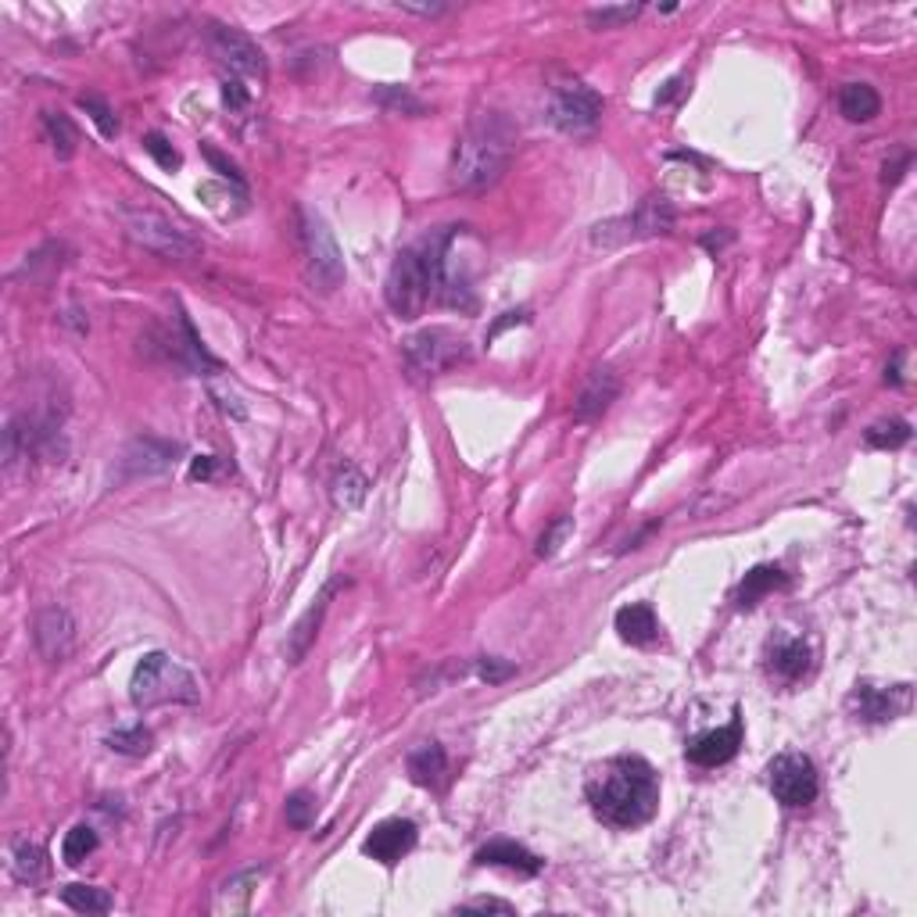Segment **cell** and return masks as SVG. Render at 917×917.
<instances>
[{
	"instance_id": "1",
	"label": "cell",
	"mask_w": 917,
	"mask_h": 917,
	"mask_svg": "<svg viewBox=\"0 0 917 917\" xmlns=\"http://www.w3.org/2000/svg\"><path fill=\"white\" fill-rule=\"evenodd\" d=\"M585 799L602 825L635 831L649 825L659 810V775L649 760H641L635 752L609 756L588 775Z\"/></svg>"
},
{
	"instance_id": "2",
	"label": "cell",
	"mask_w": 917,
	"mask_h": 917,
	"mask_svg": "<svg viewBox=\"0 0 917 917\" xmlns=\"http://www.w3.org/2000/svg\"><path fill=\"white\" fill-rule=\"evenodd\" d=\"M512 151H517V130L498 111H480L466 122L462 137L452 151V183L462 195H480L506 176Z\"/></svg>"
},
{
	"instance_id": "3",
	"label": "cell",
	"mask_w": 917,
	"mask_h": 917,
	"mask_svg": "<svg viewBox=\"0 0 917 917\" xmlns=\"http://www.w3.org/2000/svg\"><path fill=\"white\" fill-rule=\"evenodd\" d=\"M456 233L459 227H441L398 251V259L391 262V272H388V283H383L388 309L398 319H420L427 312V305L438 301L445 251Z\"/></svg>"
},
{
	"instance_id": "4",
	"label": "cell",
	"mask_w": 917,
	"mask_h": 917,
	"mask_svg": "<svg viewBox=\"0 0 917 917\" xmlns=\"http://www.w3.org/2000/svg\"><path fill=\"white\" fill-rule=\"evenodd\" d=\"M130 699L137 710H155L166 702H201V685L180 659L169 652H148L133 667L130 678Z\"/></svg>"
},
{
	"instance_id": "5",
	"label": "cell",
	"mask_w": 917,
	"mask_h": 917,
	"mask_svg": "<svg viewBox=\"0 0 917 917\" xmlns=\"http://www.w3.org/2000/svg\"><path fill=\"white\" fill-rule=\"evenodd\" d=\"M298 233H301V272L305 283L316 295H333L345 283V255L337 248V237L327 227V219L312 208H298Z\"/></svg>"
},
{
	"instance_id": "6",
	"label": "cell",
	"mask_w": 917,
	"mask_h": 917,
	"mask_svg": "<svg viewBox=\"0 0 917 917\" xmlns=\"http://www.w3.org/2000/svg\"><path fill=\"white\" fill-rule=\"evenodd\" d=\"M674 219H678L674 216V205L664 195H649L635 205V212L602 219L599 227L591 230V245L595 248H624V245H635V240L664 237L674 230Z\"/></svg>"
},
{
	"instance_id": "7",
	"label": "cell",
	"mask_w": 917,
	"mask_h": 917,
	"mask_svg": "<svg viewBox=\"0 0 917 917\" xmlns=\"http://www.w3.org/2000/svg\"><path fill=\"white\" fill-rule=\"evenodd\" d=\"M119 219H122V230L130 233V240H137L143 251L162 255L169 262H187L198 255V240L187 237L172 219H166L148 205H122Z\"/></svg>"
},
{
	"instance_id": "8",
	"label": "cell",
	"mask_w": 917,
	"mask_h": 917,
	"mask_svg": "<svg viewBox=\"0 0 917 917\" xmlns=\"http://www.w3.org/2000/svg\"><path fill=\"white\" fill-rule=\"evenodd\" d=\"M401 356L420 377H438L470 359V341L448 327H427L401 341Z\"/></svg>"
},
{
	"instance_id": "9",
	"label": "cell",
	"mask_w": 917,
	"mask_h": 917,
	"mask_svg": "<svg viewBox=\"0 0 917 917\" xmlns=\"http://www.w3.org/2000/svg\"><path fill=\"white\" fill-rule=\"evenodd\" d=\"M767 785L775 799L788 810H799V807H810L820 793V778H817V767L807 752H778L775 760L767 764Z\"/></svg>"
},
{
	"instance_id": "10",
	"label": "cell",
	"mask_w": 917,
	"mask_h": 917,
	"mask_svg": "<svg viewBox=\"0 0 917 917\" xmlns=\"http://www.w3.org/2000/svg\"><path fill=\"white\" fill-rule=\"evenodd\" d=\"M602 119V98L595 93L591 87L577 83H559L552 90V101H549V122L556 126L559 133H570V137H588L595 133V126Z\"/></svg>"
},
{
	"instance_id": "11",
	"label": "cell",
	"mask_w": 917,
	"mask_h": 917,
	"mask_svg": "<svg viewBox=\"0 0 917 917\" xmlns=\"http://www.w3.org/2000/svg\"><path fill=\"white\" fill-rule=\"evenodd\" d=\"M208 40H212V51H216V58L222 61V69H227L230 76L259 79V83H266L269 61L262 54V47L255 43L248 33H240V29H233V26H212Z\"/></svg>"
},
{
	"instance_id": "12",
	"label": "cell",
	"mask_w": 917,
	"mask_h": 917,
	"mask_svg": "<svg viewBox=\"0 0 917 917\" xmlns=\"http://www.w3.org/2000/svg\"><path fill=\"white\" fill-rule=\"evenodd\" d=\"M846 710L864 724H885L910 710V685H875L860 681L846 696Z\"/></svg>"
},
{
	"instance_id": "13",
	"label": "cell",
	"mask_w": 917,
	"mask_h": 917,
	"mask_svg": "<svg viewBox=\"0 0 917 917\" xmlns=\"http://www.w3.org/2000/svg\"><path fill=\"white\" fill-rule=\"evenodd\" d=\"M33 641H37V652L47 659V664H66V659L76 652V641H79L76 617L69 614L66 606L40 609L37 620H33Z\"/></svg>"
},
{
	"instance_id": "14",
	"label": "cell",
	"mask_w": 917,
	"mask_h": 917,
	"mask_svg": "<svg viewBox=\"0 0 917 917\" xmlns=\"http://www.w3.org/2000/svg\"><path fill=\"white\" fill-rule=\"evenodd\" d=\"M341 588H348V577H330V581L319 588V595L312 599V606L305 609V614L295 620V627L291 631H287V646H283V656H287V664H301L305 656H309V649H312V641H316V635H319V624H323V617H327V606H330V599Z\"/></svg>"
},
{
	"instance_id": "15",
	"label": "cell",
	"mask_w": 917,
	"mask_h": 917,
	"mask_svg": "<svg viewBox=\"0 0 917 917\" xmlns=\"http://www.w3.org/2000/svg\"><path fill=\"white\" fill-rule=\"evenodd\" d=\"M738 746H742V714H735L724 728L696 735L685 746V756H688V764H696V767H724L738 756Z\"/></svg>"
},
{
	"instance_id": "16",
	"label": "cell",
	"mask_w": 917,
	"mask_h": 917,
	"mask_svg": "<svg viewBox=\"0 0 917 917\" xmlns=\"http://www.w3.org/2000/svg\"><path fill=\"white\" fill-rule=\"evenodd\" d=\"M416 839H420V831H416L412 820L406 817H388V820H380V825L366 835V857H373L380 860L383 867H395L401 857H409V853L416 849Z\"/></svg>"
},
{
	"instance_id": "17",
	"label": "cell",
	"mask_w": 917,
	"mask_h": 917,
	"mask_svg": "<svg viewBox=\"0 0 917 917\" xmlns=\"http://www.w3.org/2000/svg\"><path fill=\"white\" fill-rule=\"evenodd\" d=\"M764 659H767V674H770V678H778L781 685L803 681L810 674V667H814V652L807 646V638H799V635L770 638Z\"/></svg>"
},
{
	"instance_id": "18",
	"label": "cell",
	"mask_w": 917,
	"mask_h": 917,
	"mask_svg": "<svg viewBox=\"0 0 917 917\" xmlns=\"http://www.w3.org/2000/svg\"><path fill=\"white\" fill-rule=\"evenodd\" d=\"M620 395V377L614 373V369H591L588 380L581 383V391H577L574 398V420H581V423H591V420H599V416L609 412V406L617 401Z\"/></svg>"
},
{
	"instance_id": "19",
	"label": "cell",
	"mask_w": 917,
	"mask_h": 917,
	"mask_svg": "<svg viewBox=\"0 0 917 917\" xmlns=\"http://www.w3.org/2000/svg\"><path fill=\"white\" fill-rule=\"evenodd\" d=\"M176 456H180V445H169V441H158V438H137L130 448H126V456H122L126 477L166 474V470H172Z\"/></svg>"
},
{
	"instance_id": "20",
	"label": "cell",
	"mask_w": 917,
	"mask_h": 917,
	"mask_svg": "<svg viewBox=\"0 0 917 917\" xmlns=\"http://www.w3.org/2000/svg\"><path fill=\"white\" fill-rule=\"evenodd\" d=\"M266 878V867H245V871L230 875L227 881L216 889V899H212V914L219 917H233V914H245L251 907V896L259 889V881Z\"/></svg>"
},
{
	"instance_id": "21",
	"label": "cell",
	"mask_w": 917,
	"mask_h": 917,
	"mask_svg": "<svg viewBox=\"0 0 917 917\" xmlns=\"http://www.w3.org/2000/svg\"><path fill=\"white\" fill-rule=\"evenodd\" d=\"M477 864L485 867H509V871H520V875H541L545 860L535 857L527 846L512 843V839H495L488 846L477 849Z\"/></svg>"
},
{
	"instance_id": "22",
	"label": "cell",
	"mask_w": 917,
	"mask_h": 917,
	"mask_svg": "<svg viewBox=\"0 0 917 917\" xmlns=\"http://www.w3.org/2000/svg\"><path fill=\"white\" fill-rule=\"evenodd\" d=\"M617 635L627 641V646H652V641L659 638V620L652 614V606L646 602H631V606H624L617 609Z\"/></svg>"
},
{
	"instance_id": "23",
	"label": "cell",
	"mask_w": 917,
	"mask_h": 917,
	"mask_svg": "<svg viewBox=\"0 0 917 917\" xmlns=\"http://www.w3.org/2000/svg\"><path fill=\"white\" fill-rule=\"evenodd\" d=\"M781 588H788V574L775 567V562H760V567H752L742 577V585L735 588V602L742 609H752L760 599H767L770 591H781Z\"/></svg>"
},
{
	"instance_id": "24",
	"label": "cell",
	"mask_w": 917,
	"mask_h": 917,
	"mask_svg": "<svg viewBox=\"0 0 917 917\" xmlns=\"http://www.w3.org/2000/svg\"><path fill=\"white\" fill-rule=\"evenodd\" d=\"M406 767H409V778L420 788H441L445 775H448V756H445L441 742H423L409 752Z\"/></svg>"
},
{
	"instance_id": "25",
	"label": "cell",
	"mask_w": 917,
	"mask_h": 917,
	"mask_svg": "<svg viewBox=\"0 0 917 917\" xmlns=\"http://www.w3.org/2000/svg\"><path fill=\"white\" fill-rule=\"evenodd\" d=\"M839 111L849 122H871L881 111V98L878 90L867 83H846L839 90Z\"/></svg>"
},
{
	"instance_id": "26",
	"label": "cell",
	"mask_w": 917,
	"mask_h": 917,
	"mask_svg": "<svg viewBox=\"0 0 917 917\" xmlns=\"http://www.w3.org/2000/svg\"><path fill=\"white\" fill-rule=\"evenodd\" d=\"M11 871L19 881L37 885L47 875V853L33 839H14L11 843Z\"/></svg>"
},
{
	"instance_id": "27",
	"label": "cell",
	"mask_w": 917,
	"mask_h": 917,
	"mask_svg": "<svg viewBox=\"0 0 917 917\" xmlns=\"http://www.w3.org/2000/svg\"><path fill=\"white\" fill-rule=\"evenodd\" d=\"M366 477L356 470V466H341V470L333 474V480H330V498H333V506L337 509H345V512H351V509H359L362 506V498H366Z\"/></svg>"
},
{
	"instance_id": "28",
	"label": "cell",
	"mask_w": 917,
	"mask_h": 917,
	"mask_svg": "<svg viewBox=\"0 0 917 917\" xmlns=\"http://www.w3.org/2000/svg\"><path fill=\"white\" fill-rule=\"evenodd\" d=\"M43 133H47V143L54 148L58 158H72L76 148H79V130L76 122L66 116V111H43Z\"/></svg>"
},
{
	"instance_id": "29",
	"label": "cell",
	"mask_w": 917,
	"mask_h": 917,
	"mask_svg": "<svg viewBox=\"0 0 917 917\" xmlns=\"http://www.w3.org/2000/svg\"><path fill=\"white\" fill-rule=\"evenodd\" d=\"M61 904L72 907L76 914H108L116 907V899H111L108 889H98V885H66L61 889Z\"/></svg>"
},
{
	"instance_id": "30",
	"label": "cell",
	"mask_w": 917,
	"mask_h": 917,
	"mask_svg": "<svg viewBox=\"0 0 917 917\" xmlns=\"http://www.w3.org/2000/svg\"><path fill=\"white\" fill-rule=\"evenodd\" d=\"M108 749H116V752H126V756H148L151 746H155V735L143 728V724H133V728H119V731H111L108 738Z\"/></svg>"
},
{
	"instance_id": "31",
	"label": "cell",
	"mask_w": 917,
	"mask_h": 917,
	"mask_svg": "<svg viewBox=\"0 0 917 917\" xmlns=\"http://www.w3.org/2000/svg\"><path fill=\"white\" fill-rule=\"evenodd\" d=\"M93 849H98V831H93L90 825H76L66 835V843H61V860H66L69 867H79Z\"/></svg>"
},
{
	"instance_id": "32",
	"label": "cell",
	"mask_w": 917,
	"mask_h": 917,
	"mask_svg": "<svg viewBox=\"0 0 917 917\" xmlns=\"http://www.w3.org/2000/svg\"><path fill=\"white\" fill-rule=\"evenodd\" d=\"M867 448H881V452H889V448H904L910 441V423L907 420H885V423H875L867 430Z\"/></svg>"
},
{
	"instance_id": "33",
	"label": "cell",
	"mask_w": 917,
	"mask_h": 917,
	"mask_svg": "<svg viewBox=\"0 0 917 917\" xmlns=\"http://www.w3.org/2000/svg\"><path fill=\"white\" fill-rule=\"evenodd\" d=\"M638 14H641V4H606V8L588 11V26L591 29H624V26H631Z\"/></svg>"
},
{
	"instance_id": "34",
	"label": "cell",
	"mask_w": 917,
	"mask_h": 917,
	"mask_svg": "<svg viewBox=\"0 0 917 917\" xmlns=\"http://www.w3.org/2000/svg\"><path fill=\"white\" fill-rule=\"evenodd\" d=\"M283 817H287V825L298 828V831L312 828V820H316V796L309 793V788H298V793L287 796Z\"/></svg>"
},
{
	"instance_id": "35",
	"label": "cell",
	"mask_w": 917,
	"mask_h": 917,
	"mask_svg": "<svg viewBox=\"0 0 917 917\" xmlns=\"http://www.w3.org/2000/svg\"><path fill=\"white\" fill-rule=\"evenodd\" d=\"M574 535V517H556L549 527L541 530V538H538V545H535V552H538V559H552L562 545H567V538Z\"/></svg>"
},
{
	"instance_id": "36",
	"label": "cell",
	"mask_w": 917,
	"mask_h": 917,
	"mask_svg": "<svg viewBox=\"0 0 917 917\" xmlns=\"http://www.w3.org/2000/svg\"><path fill=\"white\" fill-rule=\"evenodd\" d=\"M373 98L383 104V108H391V111H401V116H423V101L420 98H412V90L409 87H380Z\"/></svg>"
},
{
	"instance_id": "37",
	"label": "cell",
	"mask_w": 917,
	"mask_h": 917,
	"mask_svg": "<svg viewBox=\"0 0 917 917\" xmlns=\"http://www.w3.org/2000/svg\"><path fill=\"white\" fill-rule=\"evenodd\" d=\"M79 108L87 111V116L98 122V130H101V137H116L119 133V122H116V116H111V108L101 101V98H93V93H83V98H79Z\"/></svg>"
},
{
	"instance_id": "38",
	"label": "cell",
	"mask_w": 917,
	"mask_h": 917,
	"mask_svg": "<svg viewBox=\"0 0 917 917\" xmlns=\"http://www.w3.org/2000/svg\"><path fill=\"white\" fill-rule=\"evenodd\" d=\"M512 674H517V664H509V659H498V656H480L477 659V678L488 681V685H502L509 681Z\"/></svg>"
},
{
	"instance_id": "39",
	"label": "cell",
	"mask_w": 917,
	"mask_h": 917,
	"mask_svg": "<svg viewBox=\"0 0 917 917\" xmlns=\"http://www.w3.org/2000/svg\"><path fill=\"white\" fill-rule=\"evenodd\" d=\"M222 101L230 111H248L251 108V90L245 87V79L222 72Z\"/></svg>"
},
{
	"instance_id": "40",
	"label": "cell",
	"mask_w": 917,
	"mask_h": 917,
	"mask_svg": "<svg viewBox=\"0 0 917 917\" xmlns=\"http://www.w3.org/2000/svg\"><path fill=\"white\" fill-rule=\"evenodd\" d=\"M143 151H148L155 162L162 166V169H169V172L180 169V155L172 151V143L162 133H148V137H143Z\"/></svg>"
},
{
	"instance_id": "41",
	"label": "cell",
	"mask_w": 917,
	"mask_h": 917,
	"mask_svg": "<svg viewBox=\"0 0 917 917\" xmlns=\"http://www.w3.org/2000/svg\"><path fill=\"white\" fill-rule=\"evenodd\" d=\"M219 474V459L216 456H198L190 462V480H212Z\"/></svg>"
},
{
	"instance_id": "42",
	"label": "cell",
	"mask_w": 917,
	"mask_h": 917,
	"mask_svg": "<svg viewBox=\"0 0 917 917\" xmlns=\"http://www.w3.org/2000/svg\"><path fill=\"white\" fill-rule=\"evenodd\" d=\"M459 910H485V914H517V910H512L509 904H502V899H485V896H480V899H466V904H462Z\"/></svg>"
},
{
	"instance_id": "43",
	"label": "cell",
	"mask_w": 917,
	"mask_h": 917,
	"mask_svg": "<svg viewBox=\"0 0 917 917\" xmlns=\"http://www.w3.org/2000/svg\"><path fill=\"white\" fill-rule=\"evenodd\" d=\"M398 8L409 11V14H423V19H433V14H445L448 11V4H401V0H398Z\"/></svg>"
},
{
	"instance_id": "44",
	"label": "cell",
	"mask_w": 917,
	"mask_h": 917,
	"mask_svg": "<svg viewBox=\"0 0 917 917\" xmlns=\"http://www.w3.org/2000/svg\"><path fill=\"white\" fill-rule=\"evenodd\" d=\"M208 162H212L216 169H219V176H227V180H233V183H240V172L227 162V158H222L219 151H208Z\"/></svg>"
}]
</instances>
